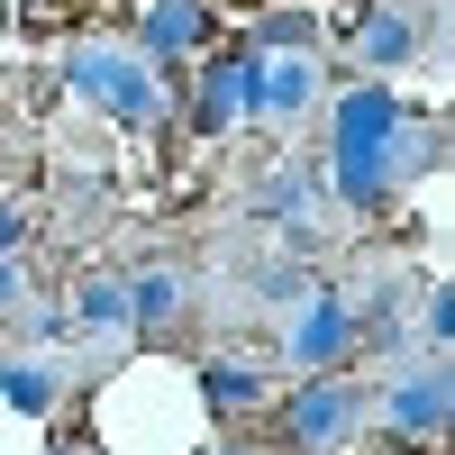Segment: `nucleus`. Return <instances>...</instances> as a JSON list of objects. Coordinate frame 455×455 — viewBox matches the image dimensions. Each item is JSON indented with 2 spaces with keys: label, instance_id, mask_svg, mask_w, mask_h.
I'll return each instance as SVG.
<instances>
[{
  "label": "nucleus",
  "instance_id": "nucleus-16",
  "mask_svg": "<svg viewBox=\"0 0 455 455\" xmlns=\"http://www.w3.org/2000/svg\"><path fill=\"white\" fill-rule=\"evenodd\" d=\"M28 310V274H19V255H0V319H19Z\"/></svg>",
  "mask_w": 455,
  "mask_h": 455
},
{
  "label": "nucleus",
  "instance_id": "nucleus-5",
  "mask_svg": "<svg viewBox=\"0 0 455 455\" xmlns=\"http://www.w3.org/2000/svg\"><path fill=\"white\" fill-rule=\"evenodd\" d=\"M446 419H455V373H446L437 355L401 364L392 383H383V428H392V437H419V446H428Z\"/></svg>",
  "mask_w": 455,
  "mask_h": 455
},
{
  "label": "nucleus",
  "instance_id": "nucleus-15",
  "mask_svg": "<svg viewBox=\"0 0 455 455\" xmlns=\"http://www.w3.org/2000/svg\"><path fill=\"white\" fill-rule=\"evenodd\" d=\"M310 46H319V19L310 10H274L255 28V55H310Z\"/></svg>",
  "mask_w": 455,
  "mask_h": 455
},
{
  "label": "nucleus",
  "instance_id": "nucleus-8",
  "mask_svg": "<svg viewBox=\"0 0 455 455\" xmlns=\"http://www.w3.org/2000/svg\"><path fill=\"white\" fill-rule=\"evenodd\" d=\"M310 100H319V55H255V119H300Z\"/></svg>",
  "mask_w": 455,
  "mask_h": 455
},
{
  "label": "nucleus",
  "instance_id": "nucleus-14",
  "mask_svg": "<svg viewBox=\"0 0 455 455\" xmlns=\"http://www.w3.org/2000/svg\"><path fill=\"white\" fill-rule=\"evenodd\" d=\"M201 401L219 410V419H246V410H264V373H255V364L210 355V364H201Z\"/></svg>",
  "mask_w": 455,
  "mask_h": 455
},
{
  "label": "nucleus",
  "instance_id": "nucleus-1",
  "mask_svg": "<svg viewBox=\"0 0 455 455\" xmlns=\"http://www.w3.org/2000/svg\"><path fill=\"white\" fill-rule=\"evenodd\" d=\"M428 156H437V137L410 119L383 83H355L347 100H337V119H328V173H337V201H347V210H383Z\"/></svg>",
  "mask_w": 455,
  "mask_h": 455
},
{
  "label": "nucleus",
  "instance_id": "nucleus-18",
  "mask_svg": "<svg viewBox=\"0 0 455 455\" xmlns=\"http://www.w3.org/2000/svg\"><path fill=\"white\" fill-rule=\"evenodd\" d=\"M219 455H246V446H219Z\"/></svg>",
  "mask_w": 455,
  "mask_h": 455
},
{
  "label": "nucleus",
  "instance_id": "nucleus-12",
  "mask_svg": "<svg viewBox=\"0 0 455 455\" xmlns=\"http://www.w3.org/2000/svg\"><path fill=\"white\" fill-rule=\"evenodd\" d=\"M255 210L274 219V228H291V237H310V228H319V182L300 173V164H283V173L255 182Z\"/></svg>",
  "mask_w": 455,
  "mask_h": 455
},
{
  "label": "nucleus",
  "instance_id": "nucleus-9",
  "mask_svg": "<svg viewBox=\"0 0 455 455\" xmlns=\"http://www.w3.org/2000/svg\"><path fill=\"white\" fill-rule=\"evenodd\" d=\"M182 300H192L182 264H137V274H128V328H137V337H164V328L182 319Z\"/></svg>",
  "mask_w": 455,
  "mask_h": 455
},
{
  "label": "nucleus",
  "instance_id": "nucleus-10",
  "mask_svg": "<svg viewBox=\"0 0 455 455\" xmlns=\"http://www.w3.org/2000/svg\"><path fill=\"white\" fill-rule=\"evenodd\" d=\"M210 46V10L201 0H146V64H182Z\"/></svg>",
  "mask_w": 455,
  "mask_h": 455
},
{
  "label": "nucleus",
  "instance_id": "nucleus-2",
  "mask_svg": "<svg viewBox=\"0 0 455 455\" xmlns=\"http://www.w3.org/2000/svg\"><path fill=\"white\" fill-rule=\"evenodd\" d=\"M64 83L83 92L92 109H109L119 128H156V119H164V83H156V64H146L137 46H109V36H83V46L64 55Z\"/></svg>",
  "mask_w": 455,
  "mask_h": 455
},
{
  "label": "nucleus",
  "instance_id": "nucleus-3",
  "mask_svg": "<svg viewBox=\"0 0 455 455\" xmlns=\"http://www.w3.org/2000/svg\"><path fill=\"white\" fill-rule=\"evenodd\" d=\"M364 383H347V373H310L291 401H283V437L300 446V455H337L355 437V419H364Z\"/></svg>",
  "mask_w": 455,
  "mask_h": 455
},
{
  "label": "nucleus",
  "instance_id": "nucleus-7",
  "mask_svg": "<svg viewBox=\"0 0 455 455\" xmlns=\"http://www.w3.org/2000/svg\"><path fill=\"white\" fill-rule=\"evenodd\" d=\"M355 64H373V73H392V64H410L419 55V10L410 0H364V19H355Z\"/></svg>",
  "mask_w": 455,
  "mask_h": 455
},
{
  "label": "nucleus",
  "instance_id": "nucleus-6",
  "mask_svg": "<svg viewBox=\"0 0 455 455\" xmlns=\"http://www.w3.org/2000/svg\"><path fill=\"white\" fill-rule=\"evenodd\" d=\"M237 119H255V55H201V92H192V128L228 137Z\"/></svg>",
  "mask_w": 455,
  "mask_h": 455
},
{
  "label": "nucleus",
  "instance_id": "nucleus-17",
  "mask_svg": "<svg viewBox=\"0 0 455 455\" xmlns=\"http://www.w3.org/2000/svg\"><path fill=\"white\" fill-rule=\"evenodd\" d=\"M19 237H28V219H19L10 201H0V255H19Z\"/></svg>",
  "mask_w": 455,
  "mask_h": 455
},
{
  "label": "nucleus",
  "instance_id": "nucleus-11",
  "mask_svg": "<svg viewBox=\"0 0 455 455\" xmlns=\"http://www.w3.org/2000/svg\"><path fill=\"white\" fill-rule=\"evenodd\" d=\"M73 328L92 337V347H128V274H83V291H73Z\"/></svg>",
  "mask_w": 455,
  "mask_h": 455
},
{
  "label": "nucleus",
  "instance_id": "nucleus-4",
  "mask_svg": "<svg viewBox=\"0 0 455 455\" xmlns=\"http://www.w3.org/2000/svg\"><path fill=\"white\" fill-rule=\"evenodd\" d=\"M355 337H364V319H355L347 291H300L291 300V328H283V355L300 373H337V364L355 355Z\"/></svg>",
  "mask_w": 455,
  "mask_h": 455
},
{
  "label": "nucleus",
  "instance_id": "nucleus-13",
  "mask_svg": "<svg viewBox=\"0 0 455 455\" xmlns=\"http://www.w3.org/2000/svg\"><path fill=\"white\" fill-rule=\"evenodd\" d=\"M0 401L28 410V419H46V410L64 401V373H55L46 355H0Z\"/></svg>",
  "mask_w": 455,
  "mask_h": 455
}]
</instances>
